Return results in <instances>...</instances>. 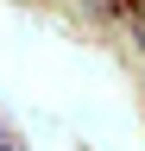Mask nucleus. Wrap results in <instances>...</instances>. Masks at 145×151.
Returning a JSON list of instances; mask_svg holds the SVG:
<instances>
[{"label":"nucleus","instance_id":"nucleus-1","mask_svg":"<svg viewBox=\"0 0 145 151\" xmlns=\"http://www.w3.org/2000/svg\"><path fill=\"white\" fill-rule=\"evenodd\" d=\"M0 151H19V139H0Z\"/></svg>","mask_w":145,"mask_h":151},{"label":"nucleus","instance_id":"nucleus-2","mask_svg":"<svg viewBox=\"0 0 145 151\" xmlns=\"http://www.w3.org/2000/svg\"><path fill=\"white\" fill-rule=\"evenodd\" d=\"M139 44H145V19H139Z\"/></svg>","mask_w":145,"mask_h":151}]
</instances>
